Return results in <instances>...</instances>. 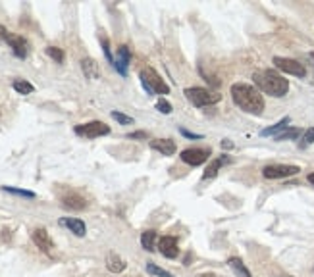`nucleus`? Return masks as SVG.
Returning a JSON list of instances; mask_svg holds the SVG:
<instances>
[{
	"instance_id": "obj_20",
	"label": "nucleus",
	"mask_w": 314,
	"mask_h": 277,
	"mask_svg": "<svg viewBox=\"0 0 314 277\" xmlns=\"http://www.w3.org/2000/svg\"><path fill=\"white\" fill-rule=\"evenodd\" d=\"M228 266L235 271V275L237 277H253L250 275V271L247 269V266L243 264V260L241 258H237V256H231L228 260Z\"/></svg>"
},
{
	"instance_id": "obj_3",
	"label": "nucleus",
	"mask_w": 314,
	"mask_h": 277,
	"mask_svg": "<svg viewBox=\"0 0 314 277\" xmlns=\"http://www.w3.org/2000/svg\"><path fill=\"white\" fill-rule=\"evenodd\" d=\"M139 79H141L143 89L149 93V96L170 95V85L158 75L156 70H152V67H143L141 72H139Z\"/></svg>"
},
{
	"instance_id": "obj_7",
	"label": "nucleus",
	"mask_w": 314,
	"mask_h": 277,
	"mask_svg": "<svg viewBox=\"0 0 314 277\" xmlns=\"http://www.w3.org/2000/svg\"><path fill=\"white\" fill-rule=\"evenodd\" d=\"M301 171L299 166H289V164H274V166H266L262 170V175L266 179H283V177H291Z\"/></svg>"
},
{
	"instance_id": "obj_24",
	"label": "nucleus",
	"mask_w": 314,
	"mask_h": 277,
	"mask_svg": "<svg viewBox=\"0 0 314 277\" xmlns=\"http://www.w3.org/2000/svg\"><path fill=\"white\" fill-rule=\"evenodd\" d=\"M147 271L151 273V275H156V277H173L168 269H164V267H158L154 262H149L147 264Z\"/></svg>"
},
{
	"instance_id": "obj_36",
	"label": "nucleus",
	"mask_w": 314,
	"mask_h": 277,
	"mask_svg": "<svg viewBox=\"0 0 314 277\" xmlns=\"http://www.w3.org/2000/svg\"><path fill=\"white\" fill-rule=\"evenodd\" d=\"M199 277H216V273H201Z\"/></svg>"
},
{
	"instance_id": "obj_6",
	"label": "nucleus",
	"mask_w": 314,
	"mask_h": 277,
	"mask_svg": "<svg viewBox=\"0 0 314 277\" xmlns=\"http://www.w3.org/2000/svg\"><path fill=\"white\" fill-rule=\"evenodd\" d=\"M274 65L283 72V74L295 75V77H306V65L299 60H293V58H283V56H274Z\"/></svg>"
},
{
	"instance_id": "obj_11",
	"label": "nucleus",
	"mask_w": 314,
	"mask_h": 277,
	"mask_svg": "<svg viewBox=\"0 0 314 277\" xmlns=\"http://www.w3.org/2000/svg\"><path fill=\"white\" fill-rule=\"evenodd\" d=\"M60 202H62V206L68 208V210H85L87 208V198L81 196V194L76 191L64 192V194L60 196Z\"/></svg>"
},
{
	"instance_id": "obj_13",
	"label": "nucleus",
	"mask_w": 314,
	"mask_h": 277,
	"mask_svg": "<svg viewBox=\"0 0 314 277\" xmlns=\"http://www.w3.org/2000/svg\"><path fill=\"white\" fill-rule=\"evenodd\" d=\"M158 250H160V254L164 258H177L179 254V248H177V239L175 237H170V235H166L162 237L160 241H158Z\"/></svg>"
},
{
	"instance_id": "obj_23",
	"label": "nucleus",
	"mask_w": 314,
	"mask_h": 277,
	"mask_svg": "<svg viewBox=\"0 0 314 277\" xmlns=\"http://www.w3.org/2000/svg\"><path fill=\"white\" fill-rule=\"evenodd\" d=\"M12 87H14V91L20 93V95H31L33 91H35V87H33L29 81H25V79H16V81L12 83Z\"/></svg>"
},
{
	"instance_id": "obj_22",
	"label": "nucleus",
	"mask_w": 314,
	"mask_h": 277,
	"mask_svg": "<svg viewBox=\"0 0 314 277\" xmlns=\"http://www.w3.org/2000/svg\"><path fill=\"white\" fill-rule=\"evenodd\" d=\"M303 131L299 127H287V129H283L280 135H276V141L280 143V141H295V138H299V135H301Z\"/></svg>"
},
{
	"instance_id": "obj_12",
	"label": "nucleus",
	"mask_w": 314,
	"mask_h": 277,
	"mask_svg": "<svg viewBox=\"0 0 314 277\" xmlns=\"http://www.w3.org/2000/svg\"><path fill=\"white\" fill-rule=\"evenodd\" d=\"M131 62V54H130V48L125 46V44H121L118 48V56H116V60H114V70L118 72L121 77H125L128 75V65Z\"/></svg>"
},
{
	"instance_id": "obj_8",
	"label": "nucleus",
	"mask_w": 314,
	"mask_h": 277,
	"mask_svg": "<svg viewBox=\"0 0 314 277\" xmlns=\"http://www.w3.org/2000/svg\"><path fill=\"white\" fill-rule=\"evenodd\" d=\"M31 239H33V243L37 245V248H41L44 254L52 256V252H54V243H52L50 235H48V231H46L44 227H37V229H33Z\"/></svg>"
},
{
	"instance_id": "obj_14",
	"label": "nucleus",
	"mask_w": 314,
	"mask_h": 277,
	"mask_svg": "<svg viewBox=\"0 0 314 277\" xmlns=\"http://www.w3.org/2000/svg\"><path fill=\"white\" fill-rule=\"evenodd\" d=\"M151 147L156 152L164 154V156H173L175 150H177V147H175V143H173L172 138H154V141H151Z\"/></svg>"
},
{
	"instance_id": "obj_18",
	"label": "nucleus",
	"mask_w": 314,
	"mask_h": 277,
	"mask_svg": "<svg viewBox=\"0 0 314 277\" xmlns=\"http://www.w3.org/2000/svg\"><path fill=\"white\" fill-rule=\"evenodd\" d=\"M125 260L121 258V256H118L116 252H110L108 258H106V267H108V271H112V273H121L123 269H125Z\"/></svg>"
},
{
	"instance_id": "obj_26",
	"label": "nucleus",
	"mask_w": 314,
	"mask_h": 277,
	"mask_svg": "<svg viewBox=\"0 0 314 277\" xmlns=\"http://www.w3.org/2000/svg\"><path fill=\"white\" fill-rule=\"evenodd\" d=\"M2 191L10 192V194H18V196H23V198H35V192L33 191H25V189H18V187H8V185H4Z\"/></svg>"
},
{
	"instance_id": "obj_32",
	"label": "nucleus",
	"mask_w": 314,
	"mask_h": 277,
	"mask_svg": "<svg viewBox=\"0 0 314 277\" xmlns=\"http://www.w3.org/2000/svg\"><path fill=\"white\" fill-rule=\"evenodd\" d=\"M149 135L145 133V131H137V133H130L128 135V138H147Z\"/></svg>"
},
{
	"instance_id": "obj_9",
	"label": "nucleus",
	"mask_w": 314,
	"mask_h": 277,
	"mask_svg": "<svg viewBox=\"0 0 314 277\" xmlns=\"http://www.w3.org/2000/svg\"><path fill=\"white\" fill-rule=\"evenodd\" d=\"M181 162L189 164V166H201L210 158V150L208 149H185L179 154Z\"/></svg>"
},
{
	"instance_id": "obj_19",
	"label": "nucleus",
	"mask_w": 314,
	"mask_h": 277,
	"mask_svg": "<svg viewBox=\"0 0 314 277\" xmlns=\"http://www.w3.org/2000/svg\"><path fill=\"white\" fill-rule=\"evenodd\" d=\"M289 121H291V119H289V116L282 117L278 123H274V125H270V127L262 129V131H260V135H262V137H270V135H274V137H276V135H280V131L287 129Z\"/></svg>"
},
{
	"instance_id": "obj_1",
	"label": "nucleus",
	"mask_w": 314,
	"mask_h": 277,
	"mask_svg": "<svg viewBox=\"0 0 314 277\" xmlns=\"http://www.w3.org/2000/svg\"><path fill=\"white\" fill-rule=\"evenodd\" d=\"M229 93H231L235 106H239L243 112L253 114V116H260L264 112V98L257 87L247 85V83H233Z\"/></svg>"
},
{
	"instance_id": "obj_28",
	"label": "nucleus",
	"mask_w": 314,
	"mask_h": 277,
	"mask_svg": "<svg viewBox=\"0 0 314 277\" xmlns=\"http://www.w3.org/2000/svg\"><path fill=\"white\" fill-rule=\"evenodd\" d=\"M112 117L118 121L119 125H131V123H133V117L125 116V114H121V112H118V110H114V112H112Z\"/></svg>"
},
{
	"instance_id": "obj_10",
	"label": "nucleus",
	"mask_w": 314,
	"mask_h": 277,
	"mask_svg": "<svg viewBox=\"0 0 314 277\" xmlns=\"http://www.w3.org/2000/svg\"><path fill=\"white\" fill-rule=\"evenodd\" d=\"M6 43L10 44L12 52L16 58H27V54H29V43L25 41V37L22 35H14V33H8V37H6Z\"/></svg>"
},
{
	"instance_id": "obj_2",
	"label": "nucleus",
	"mask_w": 314,
	"mask_h": 277,
	"mask_svg": "<svg viewBox=\"0 0 314 277\" xmlns=\"http://www.w3.org/2000/svg\"><path fill=\"white\" fill-rule=\"evenodd\" d=\"M253 81H255V85H257L260 93L276 96V98H282L289 91V81L283 75L278 74V72H274V70H259V72H255L253 74Z\"/></svg>"
},
{
	"instance_id": "obj_16",
	"label": "nucleus",
	"mask_w": 314,
	"mask_h": 277,
	"mask_svg": "<svg viewBox=\"0 0 314 277\" xmlns=\"http://www.w3.org/2000/svg\"><path fill=\"white\" fill-rule=\"evenodd\" d=\"M229 162V156L228 154H224V156H220V158H216V160L210 162V166L205 170V173H203V179H212V177H216L218 171H220V168L224 166V164H228Z\"/></svg>"
},
{
	"instance_id": "obj_31",
	"label": "nucleus",
	"mask_w": 314,
	"mask_h": 277,
	"mask_svg": "<svg viewBox=\"0 0 314 277\" xmlns=\"http://www.w3.org/2000/svg\"><path fill=\"white\" fill-rule=\"evenodd\" d=\"M179 133H181L183 137H187V138H203V135H201V133H191V131H187V129H183V127H179Z\"/></svg>"
},
{
	"instance_id": "obj_33",
	"label": "nucleus",
	"mask_w": 314,
	"mask_h": 277,
	"mask_svg": "<svg viewBox=\"0 0 314 277\" xmlns=\"http://www.w3.org/2000/svg\"><path fill=\"white\" fill-rule=\"evenodd\" d=\"M222 149L226 150V149H233V143H231V141H229V138H224V141H222Z\"/></svg>"
},
{
	"instance_id": "obj_30",
	"label": "nucleus",
	"mask_w": 314,
	"mask_h": 277,
	"mask_svg": "<svg viewBox=\"0 0 314 277\" xmlns=\"http://www.w3.org/2000/svg\"><path fill=\"white\" fill-rule=\"evenodd\" d=\"M156 110H158L160 114H166V116L173 112V110H172V104H170V102H168L166 98H160V100L156 102Z\"/></svg>"
},
{
	"instance_id": "obj_27",
	"label": "nucleus",
	"mask_w": 314,
	"mask_h": 277,
	"mask_svg": "<svg viewBox=\"0 0 314 277\" xmlns=\"http://www.w3.org/2000/svg\"><path fill=\"white\" fill-rule=\"evenodd\" d=\"M312 143H314V127H308L304 131L301 143H299V149H306V147H310Z\"/></svg>"
},
{
	"instance_id": "obj_5",
	"label": "nucleus",
	"mask_w": 314,
	"mask_h": 277,
	"mask_svg": "<svg viewBox=\"0 0 314 277\" xmlns=\"http://www.w3.org/2000/svg\"><path fill=\"white\" fill-rule=\"evenodd\" d=\"M76 135L85 138H97V137H104L110 133V127L104 123V121H87V123H79L76 125Z\"/></svg>"
},
{
	"instance_id": "obj_25",
	"label": "nucleus",
	"mask_w": 314,
	"mask_h": 277,
	"mask_svg": "<svg viewBox=\"0 0 314 277\" xmlns=\"http://www.w3.org/2000/svg\"><path fill=\"white\" fill-rule=\"evenodd\" d=\"M46 54L54 60L56 64H64V50L58 46H46Z\"/></svg>"
},
{
	"instance_id": "obj_34",
	"label": "nucleus",
	"mask_w": 314,
	"mask_h": 277,
	"mask_svg": "<svg viewBox=\"0 0 314 277\" xmlns=\"http://www.w3.org/2000/svg\"><path fill=\"white\" fill-rule=\"evenodd\" d=\"M6 37H8V31H6V27H2V25H0V41H6Z\"/></svg>"
},
{
	"instance_id": "obj_15",
	"label": "nucleus",
	"mask_w": 314,
	"mask_h": 277,
	"mask_svg": "<svg viewBox=\"0 0 314 277\" xmlns=\"http://www.w3.org/2000/svg\"><path fill=\"white\" fill-rule=\"evenodd\" d=\"M60 224L64 225V227H68L76 237H83V235L87 233L85 224H83V220H79V218H62Z\"/></svg>"
},
{
	"instance_id": "obj_35",
	"label": "nucleus",
	"mask_w": 314,
	"mask_h": 277,
	"mask_svg": "<svg viewBox=\"0 0 314 277\" xmlns=\"http://www.w3.org/2000/svg\"><path fill=\"white\" fill-rule=\"evenodd\" d=\"M308 183H312V185H314V171H312V173H308Z\"/></svg>"
},
{
	"instance_id": "obj_17",
	"label": "nucleus",
	"mask_w": 314,
	"mask_h": 277,
	"mask_svg": "<svg viewBox=\"0 0 314 277\" xmlns=\"http://www.w3.org/2000/svg\"><path fill=\"white\" fill-rule=\"evenodd\" d=\"M81 70H83L87 79H98V75H100V67H98L97 60H93V58H83Z\"/></svg>"
},
{
	"instance_id": "obj_37",
	"label": "nucleus",
	"mask_w": 314,
	"mask_h": 277,
	"mask_svg": "<svg viewBox=\"0 0 314 277\" xmlns=\"http://www.w3.org/2000/svg\"><path fill=\"white\" fill-rule=\"evenodd\" d=\"M312 56H314V52H312Z\"/></svg>"
},
{
	"instance_id": "obj_21",
	"label": "nucleus",
	"mask_w": 314,
	"mask_h": 277,
	"mask_svg": "<svg viewBox=\"0 0 314 277\" xmlns=\"http://www.w3.org/2000/svg\"><path fill=\"white\" fill-rule=\"evenodd\" d=\"M156 237H158V233H156L154 229H149V231H145V233L141 235V246L145 248V250L152 252V250L156 248Z\"/></svg>"
},
{
	"instance_id": "obj_29",
	"label": "nucleus",
	"mask_w": 314,
	"mask_h": 277,
	"mask_svg": "<svg viewBox=\"0 0 314 277\" xmlns=\"http://www.w3.org/2000/svg\"><path fill=\"white\" fill-rule=\"evenodd\" d=\"M100 44H102V50H104V56H106V60H108L110 64L114 65V56H112V52H110V44H108V39L104 37V35H100Z\"/></svg>"
},
{
	"instance_id": "obj_4",
	"label": "nucleus",
	"mask_w": 314,
	"mask_h": 277,
	"mask_svg": "<svg viewBox=\"0 0 314 277\" xmlns=\"http://www.w3.org/2000/svg\"><path fill=\"white\" fill-rule=\"evenodd\" d=\"M185 98L197 108H206L212 106V104H218L222 100V95H218L214 91H208L205 87H189L183 91Z\"/></svg>"
}]
</instances>
